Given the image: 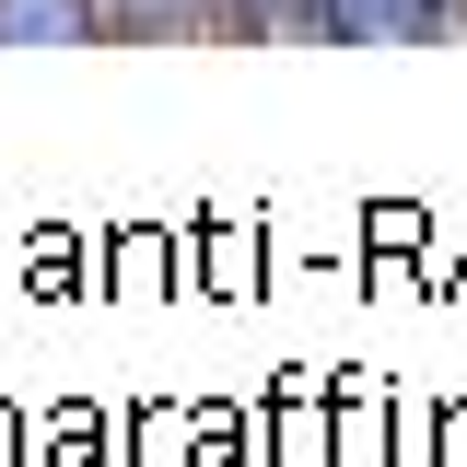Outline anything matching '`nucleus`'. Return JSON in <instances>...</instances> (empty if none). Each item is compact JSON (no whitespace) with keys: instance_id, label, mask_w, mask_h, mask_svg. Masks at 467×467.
<instances>
[{"instance_id":"nucleus-1","label":"nucleus","mask_w":467,"mask_h":467,"mask_svg":"<svg viewBox=\"0 0 467 467\" xmlns=\"http://www.w3.org/2000/svg\"><path fill=\"white\" fill-rule=\"evenodd\" d=\"M339 36H362V47H409V36H432L444 24V0H316Z\"/></svg>"},{"instance_id":"nucleus-2","label":"nucleus","mask_w":467,"mask_h":467,"mask_svg":"<svg viewBox=\"0 0 467 467\" xmlns=\"http://www.w3.org/2000/svg\"><path fill=\"white\" fill-rule=\"evenodd\" d=\"M94 24H106L94 0H0V47H36V36L47 47H82Z\"/></svg>"},{"instance_id":"nucleus-3","label":"nucleus","mask_w":467,"mask_h":467,"mask_svg":"<svg viewBox=\"0 0 467 467\" xmlns=\"http://www.w3.org/2000/svg\"><path fill=\"white\" fill-rule=\"evenodd\" d=\"M117 12H129V24H152V36H164V24H187V12H199V0H117Z\"/></svg>"},{"instance_id":"nucleus-4","label":"nucleus","mask_w":467,"mask_h":467,"mask_svg":"<svg viewBox=\"0 0 467 467\" xmlns=\"http://www.w3.org/2000/svg\"><path fill=\"white\" fill-rule=\"evenodd\" d=\"M245 24H292V12H316V0H234Z\"/></svg>"}]
</instances>
